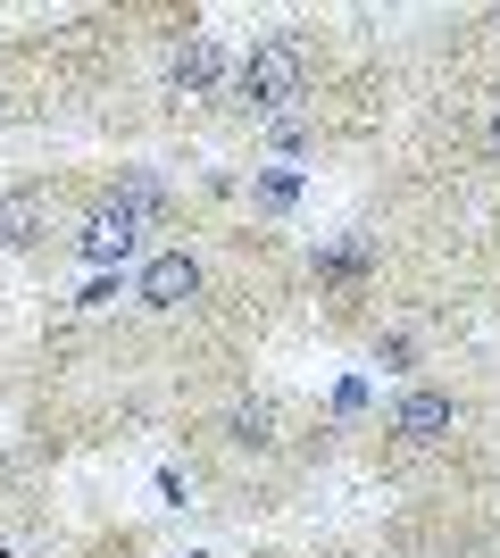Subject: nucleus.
Instances as JSON below:
<instances>
[{
	"label": "nucleus",
	"instance_id": "nucleus-1",
	"mask_svg": "<svg viewBox=\"0 0 500 558\" xmlns=\"http://www.w3.org/2000/svg\"><path fill=\"white\" fill-rule=\"evenodd\" d=\"M309 75H317V59L301 34H267V43H251L234 93L251 117H292V100H309Z\"/></svg>",
	"mask_w": 500,
	"mask_h": 558
},
{
	"label": "nucleus",
	"instance_id": "nucleus-2",
	"mask_svg": "<svg viewBox=\"0 0 500 558\" xmlns=\"http://www.w3.org/2000/svg\"><path fill=\"white\" fill-rule=\"evenodd\" d=\"M392 434H401L408 450H434L459 434V400L442 392V384H408L401 400H392Z\"/></svg>",
	"mask_w": 500,
	"mask_h": 558
},
{
	"label": "nucleus",
	"instance_id": "nucleus-3",
	"mask_svg": "<svg viewBox=\"0 0 500 558\" xmlns=\"http://www.w3.org/2000/svg\"><path fill=\"white\" fill-rule=\"evenodd\" d=\"M134 292H143V308L175 317V308L200 301V258H192V251H159V258L143 267V283H134Z\"/></svg>",
	"mask_w": 500,
	"mask_h": 558
},
{
	"label": "nucleus",
	"instance_id": "nucleus-4",
	"mask_svg": "<svg viewBox=\"0 0 500 558\" xmlns=\"http://www.w3.org/2000/svg\"><path fill=\"white\" fill-rule=\"evenodd\" d=\"M143 233H150L143 217H125L118 201H100V209L84 217V233H75V251L93 258V267H109V258H125V251H134V242H143Z\"/></svg>",
	"mask_w": 500,
	"mask_h": 558
},
{
	"label": "nucleus",
	"instance_id": "nucleus-5",
	"mask_svg": "<svg viewBox=\"0 0 500 558\" xmlns=\"http://www.w3.org/2000/svg\"><path fill=\"white\" fill-rule=\"evenodd\" d=\"M42 226H50V192H0V242H9V251H34V242H42Z\"/></svg>",
	"mask_w": 500,
	"mask_h": 558
},
{
	"label": "nucleus",
	"instance_id": "nucleus-6",
	"mask_svg": "<svg viewBox=\"0 0 500 558\" xmlns=\"http://www.w3.org/2000/svg\"><path fill=\"white\" fill-rule=\"evenodd\" d=\"M217 75H225V50H217L209 34H184L175 59H167V84H175V93H209Z\"/></svg>",
	"mask_w": 500,
	"mask_h": 558
},
{
	"label": "nucleus",
	"instance_id": "nucleus-7",
	"mask_svg": "<svg viewBox=\"0 0 500 558\" xmlns=\"http://www.w3.org/2000/svg\"><path fill=\"white\" fill-rule=\"evenodd\" d=\"M109 201H118L125 217H143V226H159V217H167V184H159V175H150V167H125Z\"/></svg>",
	"mask_w": 500,
	"mask_h": 558
},
{
	"label": "nucleus",
	"instance_id": "nucleus-8",
	"mask_svg": "<svg viewBox=\"0 0 500 558\" xmlns=\"http://www.w3.org/2000/svg\"><path fill=\"white\" fill-rule=\"evenodd\" d=\"M484 142H492V150H500V100H492V125H484Z\"/></svg>",
	"mask_w": 500,
	"mask_h": 558
}]
</instances>
